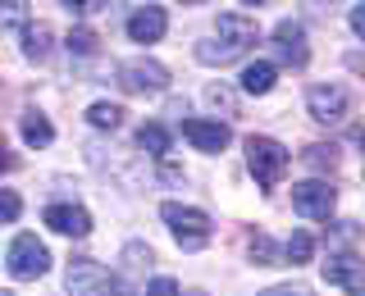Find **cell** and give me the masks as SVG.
Masks as SVG:
<instances>
[{"instance_id": "6da1fadb", "label": "cell", "mask_w": 365, "mask_h": 296, "mask_svg": "<svg viewBox=\"0 0 365 296\" xmlns=\"http://www.w3.org/2000/svg\"><path fill=\"white\" fill-rule=\"evenodd\" d=\"M251 46H256V23L242 18V14H220V28H215V37L197 46V60L224 68V64L242 60Z\"/></svg>"}, {"instance_id": "7a4b0ae2", "label": "cell", "mask_w": 365, "mask_h": 296, "mask_svg": "<svg viewBox=\"0 0 365 296\" xmlns=\"http://www.w3.org/2000/svg\"><path fill=\"white\" fill-rule=\"evenodd\" d=\"M160 219L169 223V233H174V242L182 250H201L210 242V219L197 210V205H178V201H165L160 205Z\"/></svg>"}, {"instance_id": "3957f363", "label": "cell", "mask_w": 365, "mask_h": 296, "mask_svg": "<svg viewBox=\"0 0 365 296\" xmlns=\"http://www.w3.org/2000/svg\"><path fill=\"white\" fill-rule=\"evenodd\" d=\"M247 169L260 187H279V178L288 174V151L274 137H247Z\"/></svg>"}, {"instance_id": "277c9868", "label": "cell", "mask_w": 365, "mask_h": 296, "mask_svg": "<svg viewBox=\"0 0 365 296\" xmlns=\"http://www.w3.org/2000/svg\"><path fill=\"white\" fill-rule=\"evenodd\" d=\"M64 292L68 296H114V273L96 260H73L64 273Z\"/></svg>"}, {"instance_id": "5b68a950", "label": "cell", "mask_w": 365, "mask_h": 296, "mask_svg": "<svg viewBox=\"0 0 365 296\" xmlns=\"http://www.w3.org/2000/svg\"><path fill=\"white\" fill-rule=\"evenodd\" d=\"M119 87L133 91V96H155V91L169 87V68L155 60H123L119 64Z\"/></svg>"}, {"instance_id": "8992f818", "label": "cell", "mask_w": 365, "mask_h": 296, "mask_svg": "<svg viewBox=\"0 0 365 296\" xmlns=\"http://www.w3.org/2000/svg\"><path fill=\"white\" fill-rule=\"evenodd\" d=\"M46 269H51V250H46V242H37L32 233L14 237V246H9V273L23 278V282H32V278H41Z\"/></svg>"}, {"instance_id": "52a82bcc", "label": "cell", "mask_w": 365, "mask_h": 296, "mask_svg": "<svg viewBox=\"0 0 365 296\" xmlns=\"http://www.w3.org/2000/svg\"><path fill=\"white\" fill-rule=\"evenodd\" d=\"M146 265H151V246H146V242H128V246H123V269L114 273V296H142L146 292V282H142Z\"/></svg>"}, {"instance_id": "ba28073f", "label": "cell", "mask_w": 365, "mask_h": 296, "mask_svg": "<svg viewBox=\"0 0 365 296\" xmlns=\"http://www.w3.org/2000/svg\"><path fill=\"white\" fill-rule=\"evenodd\" d=\"M334 187H329L324 178H306L292 187V210L302 214V219H329V210H334Z\"/></svg>"}, {"instance_id": "9c48e42d", "label": "cell", "mask_w": 365, "mask_h": 296, "mask_svg": "<svg viewBox=\"0 0 365 296\" xmlns=\"http://www.w3.org/2000/svg\"><path fill=\"white\" fill-rule=\"evenodd\" d=\"M324 278L347 296H365V260L351 255V250H338V255L324 260Z\"/></svg>"}, {"instance_id": "30bf717a", "label": "cell", "mask_w": 365, "mask_h": 296, "mask_svg": "<svg viewBox=\"0 0 365 296\" xmlns=\"http://www.w3.org/2000/svg\"><path fill=\"white\" fill-rule=\"evenodd\" d=\"M274 55H279L283 64H292V68H302L306 60H311V41H306V28L297 18H283L279 28H274Z\"/></svg>"}, {"instance_id": "8fae6325", "label": "cell", "mask_w": 365, "mask_h": 296, "mask_svg": "<svg viewBox=\"0 0 365 296\" xmlns=\"http://www.w3.org/2000/svg\"><path fill=\"white\" fill-rule=\"evenodd\" d=\"M306 105H311V119H319V123H342L347 119V91L334 83H319L306 91Z\"/></svg>"}, {"instance_id": "7c38bea8", "label": "cell", "mask_w": 365, "mask_h": 296, "mask_svg": "<svg viewBox=\"0 0 365 296\" xmlns=\"http://www.w3.org/2000/svg\"><path fill=\"white\" fill-rule=\"evenodd\" d=\"M182 137H187L197 151H205V155H215V151H224L228 146V123H220V119H182Z\"/></svg>"}, {"instance_id": "4fadbf2b", "label": "cell", "mask_w": 365, "mask_h": 296, "mask_svg": "<svg viewBox=\"0 0 365 296\" xmlns=\"http://www.w3.org/2000/svg\"><path fill=\"white\" fill-rule=\"evenodd\" d=\"M165 28H169V18H165V9H160V5H142L137 14H128V37L142 41V46L160 41V37H165Z\"/></svg>"}, {"instance_id": "5bb4252c", "label": "cell", "mask_w": 365, "mask_h": 296, "mask_svg": "<svg viewBox=\"0 0 365 296\" xmlns=\"http://www.w3.org/2000/svg\"><path fill=\"white\" fill-rule=\"evenodd\" d=\"M46 223L64 237H87L91 233V214L83 205H51V210H46Z\"/></svg>"}, {"instance_id": "9a60e30c", "label": "cell", "mask_w": 365, "mask_h": 296, "mask_svg": "<svg viewBox=\"0 0 365 296\" xmlns=\"http://www.w3.org/2000/svg\"><path fill=\"white\" fill-rule=\"evenodd\" d=\"M274 83H279V68H274L269 60H256V64L242 68V91L247 96H269Z\"/></svg>"}, {"instance_id": "2e32d148", "label": "cell", "mask_w": 365, "mask_h": 296, "mask_svg": "<svg viewBox=\"0 0 365 296\" xmlns=\"http://www.w3.org/2000/svg\"><path fill=\"white\" fill-rule=\"evenodd\" d=\"M23 142H28V146H51V142H55L51 119H46V114H37V110H28V114H23Z\"/></svg>"}, {"instance_id": "e0dca14e", "label": "cell", "mask_w": 365, "mask_h": 296, "mask_svg": "<svg viewBox=\"0 0 365 296\" xmlns=\"http://www.w3.org/2000/svg\"><path fill=\"white\" fill-rule=\"evenodd\" d=\"M23 55H28V60H46V55H51V28H46V23H28V28H23Z\"/></svg>"}, {"instance_id": "ac0fdd59", "label": "cell", "mask_w": 365, "mask_h": 296, "mask_svg": "<svg viewBox=\"0 0 365 296\" xmlns=\"http://www.w3.org/2000/svg\"><path fill=\"white\" fill-rule=\"evenodd\" d=\"M137 146H142L146 155H169V128H160V123H142L137 128Z\"/></svg>"}, {"instance_id": "d6986e66", "label": "cell", "mask_w": 365, "mask_h": 296, "mask_svg": "<svg viewBox=\"0 0 365 296\" xmlns=\"http://www.w3.org/2000/svg\"><path fill=\"white\" fill-rule=\"evenodd\" d=\"M311 255H315L311 233H292L288 242H283V265H311Z\"/></svg>"}, {"instance_id": "ffe728a7", "label": "cell", "mask_w": 365, "mask_h": 296, "mask_svg": "<svg viewBox=\"0 0 365 296\" xmlns=\"http://www.w3.org/2000/svg\"><path fill=\"white\" fill-rule=\"evenodd\" d=\"M64 46H68V55H78V60H87V55H96L101 51V37L91 28H73L64 37Z\"/></svg>"}, {"instance_id": "44dd1931", "label": "cell", "mask_w": 365, "mask_h": 296, "mask_svg": "<svg viewBox=\"0 0 365 296\" xmlns=\"http://www.w3.org/2000/svg\"><path fill=\"white\" fill-rule=\"evenodd\" d=\"M28 18H32L28 0H0V32L5 28H28Z\"/></svg>"}, {"instance_id": "7402d4cb", "label": "cell", "mask_w": 365, "mask_h": 296, "mask_svg": "<svg viewBox=\"0 0 365 296\" xmlns=\"http://www.w3.org/2000/svg\"><path fill=\"white\" fill-rule=\"evenodd\" d=\"M247 250H251V260H256V265H283V250L274 246L265 233H256V237H251Z\"/></svg>"}, {"instance_id": "603a6c76", "label": "cell", "mask_w": 365, "mask_h": 296, "mask_svg": "<svg viewBox=\"0 0 365 296\" xmlns=\"http://www.w3.org/2000/svg\"><path fill=\"white\" fill-rule=\"evenodd\" d=\"M87 119H91V128H119V123H123V110L110 105V100H96V105L87 110Z\"/></svg>"}, {"instance_id": "cb8c5ba5", "label": "cell", "mask_w": 365, "mask_h": 296, "mask_svg": "<svg viewBox=\"0 0 365 296\" xmlns=\"http://www.w3.org/2000/svg\"><path fill=\"white\" fill-rule=\"evenodd\" d=\"M306 164L319 169V174H324V169H334L338 164V146H306Z\"/></svg>"}, {"instance_id": "d4e9b609", "label": "cell", "mask_w": 365, "mask_h": 296, "mask_svg": "<svg viewBox=\"0 0 365 296\" xmlns=\"http://www.w3.org/2000/svg\"><path fill=\"white\" fill-rule=\"evenodd\" d=\"M60 5H64L73 18H91V14H101V9H106L110 0H60Z\"/></svg>"}, {"instance_id": "484cf974", "label": "cell", "mask_w": 365, "mask_h": 296, "mask_svg": "<svg viewBox=\"0 0 365 296\" xmlns=\"http://www.w3.org/2000/svg\"><path fill=\"white\" fill-rule=\"evenodd\" d=\"M19 210H23V201L14 196V191L0 187V223H14V219H19Z\"/></svg>"}, {"instance_id": "4316f807", "label": "cell", "mask_w": 365, "mask_h": 296, "mask_svg": "<svg viewBox=\"0 0 365 296\" xmlns=\"http://www.w3.org/2000/svg\"><path fill=\"white\" fill-rule=\"evenodd\" d=\"M142 296H178V282L169 278V273H160V278L146 282V292H142Z\"/></svg>"}, {"instance_id": "83f0119b", "label": "cell", "mask_w": 365, "mask_h": 296, "mask_svg": "<svg viewBox=\"0 0 365 296\" xmlns=\"http://www.w3.org/2000/svg\"><path fill=\"white\" fill-rule=\"evenodd\" d=\"M205 100H210V105H215V110H224V114H233V91H228V87H210V91H205Z\"/></svg>"}, {"instance_id": "f1b7e54d", "label": "cell", "mask_w": 365, "mask_h": 296, "mask_svg": "<svg viewBox=\"0 0 365 296\" xmlns=\"http://www.w3.org/2000/svg\"><path fill=\"white\" fill-rule=\"evenodd\" d=\"M260 296H315V292L302 287V282H283V287H269V292H260Z\"/></svg>"}, {"instance_id": "f546056e", "label": "cell", "mask_w": 365, "mask_h": 296, "mask_svg": "<svg viewBox=\"0 0 365 296\" xmlns=\"http://www.w3.org/2000/svg\"><path fill=\"white\" fill-rule=\"evenodd\" d=\"M351 32H356V37L365 41V5H356V9H351Z\"/></svg>"}, {"instance_id": "4dcf8cb0", "label": "cell", "mask_w": 365, "mask_h": 296, "mask_svg": "<svg viewBox=\"0 0 365 296\" xmlns=\"http://www.w3.org/2000/svg\"><path fill=\"white\" fill-rule=\"evenodd\" d=\"M9 169H14V155H9L5 142H0V174H9Z\"/></svg>"}, {"instance_id": "1f68e13d", "label": "cell", "mask_w": 365, "mask_h": 296, "mask_svg": "<svg viewBox=\"0 0 365 296\" xmlns=\"http://www.w3.org/2000/svg\"><path fill=\"white\" fill-rule=\"evenodd\" d=\"M182 5H205V0H182Z\"/></svg>"}, {"instance_id": "d6a6232c", "label": "cell", "mask_w": 365, "mask_h": 296, "mask_svg": "<svg viewBox=\"0 0 365 296\" xmlns=\"http://www.w3.org/2000/svg\"><path fill=\"white\" fill-rule=\"evenodd\" d=\"M247 5H260V0H247Z\"/></svg>"}, {"instance_id": "836d02e7", "label": "cell", "mask_w": 365, "mask_h": 296, "mask_svg": "<svg viewBox=\"0 0 365 296\" xmlns=\"http://www.w3.org/2000/svg\"><path fill=\"white\" fill-rule=\"evenodd\" d=\"M0 296H14V292H0Z\"/></svg>"}]
</instances>
